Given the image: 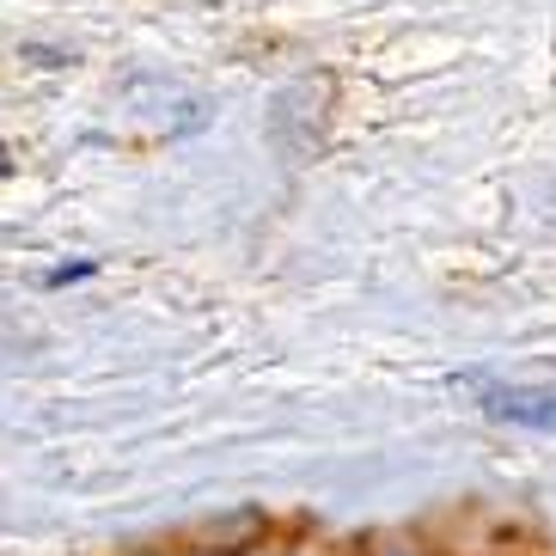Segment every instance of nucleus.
Listing matches in <instances>:
<instances>
[{
  "label": "nucleus",
  "instance_id": "f03ea898",
  "mask_svg": "<svg viewBox=\"0 0 556 556\" xmlns=\"http://www.w3.org/2000/svg\"><path fill=\"white\" fill-rule=\"evenodd\" d=\"M80 276H92V263H67V269H55L50 288H67V281H80Z\"/></svg>",
  "mask_w": 556,
  "mask_h": 556
},
{
  "label": "nucleus",
  "instance_id": "f257e3e1",
  "mask_svg": "<svg viewBox=\"0 0 556 556\" xmlns=\"http://www.w3.org/2000/svg\"><path fill=\"white\" fill-rule=\"evenodd\" d=\"M490 416L526 428H556V392H490Z\"/></svg>",
  "mask_w": 556,
  "mask_h": 556
}]
</instances>
